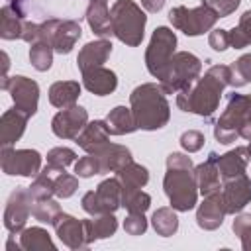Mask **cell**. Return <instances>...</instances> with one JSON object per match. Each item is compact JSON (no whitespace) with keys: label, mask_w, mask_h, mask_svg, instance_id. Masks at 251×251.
Returning <instances> with one entry per match:
<instances>
[{"label":"cell","mask_w":251,"mask_h":251,"mask_svg":"<svg viewBox=\"0 0 251 251\" xmlns=\"http://www.w3.org/2000/svg\"><path fill=\"white\" fill-rule=\"evenodd\" d=\"M226 86H229V67L214 65L190 88L180 90L176 94V106L182 112H192L202 118H208L214 114V110H218Z\"/></svg>","instance_id":"6da1fadb"},{"label":"cell","mask_w":251,"mask_h":251,"mask_svg":"<svg viewBox=\"0 0 251 251\" xmlns=\"http://www.w3.org/2000/svg\"><path fill=\"white\" fill-rule=\"evenodd\" d=\"M163 188L175 210L188 212L196 206L198 184L194 176V165L188 155L171 153L167 157V173L163 178Z\"/></svg>","instance_id":"7a4b0ae2"},{"label":"cell","mask_w":251,"mask_h":251,"mask_svg":"<svg viewBox=\"0 0 251 251\" xmlns=\"http://www.w3.org/2000/svg\"><path fill=\"white\" fill-rule=\"evenodd\" d=\"M129 102H131V112H133L137 129L153 131L167 126L171 118V108L159 84L155 82L139 84L129 94Z\"/></svg>","instance_id":"3957f363"},{"label":"cell","mask_w":251,"mask_h":251,"mask_svg":"<svg viewBox=\"0 0 251 251\" xmlns=\"http://www.w3.org/2000/svg\"><path fill=\"white\" fill-rule=\"evenodd\" d=\"M110 16H112L114 35L122 43L129 47H137L143 41L147 16L133 0H116L110 10Z\"/></svg>","instance_id":"277c9868"},{"label":"cell","mask_w":251,"mask_h":251,"mask_svg":"<svg viewBox=\"0 0 251 251\" xmlns=\"http://www.w3.org/2000/svg\"><path fill=\"white\" fill-rule=\"evenodd\" d=\"M200 71L202 61L196 55L188 51H178L171 57L165 73L159 78V86L165 94H178L180 90H186L196 82Z\"/></svg>","instance_id":"5b68a950"},{"label":"cell","mask_w":251,"mask_h":251,"mask_svg":"<svg viewBox=\"0 0 251 251\" xmlns=\"http://www.w3.org/2000/svg\"><path fill=\"white\" fill-rule=\"evenodd\" d=\"M218 18H220V16H218V12L210 6V2H202V4L196 6V8L176 6V8H173V10L169 12L171 24H173L178 31H182V33H186V35H190V37L202 35L204 31L212 29V25L216 24Z\"/></svg>","instance_id":"8992f818"},{"label":"cell","mask_w":251,"mask_h":251,"mask_svg":"<svg viewBox=\"0 0 251 251\" xmlns=\"http://www.w3.org/2000/svg\"><path fill=\"white\" fill-rule=\"evenodd\" d=\"M80 33H82L80 25L76 22L51 18V20H45V22L39 24L37 41H45L55 49V53L67 55V53L73 51V47L78 41Z\"/></svg>","instance_id":"52a82bcc"},{"label":"cell","mask_w":251,"mask_h":251,"mask_svg":"<svg viewBox=\"0 0 251 251\" xmlns=\"http://www.w3.org/2000/svg\"><path fill=\"white\" fill-rule=\"evenodd\" d=\"M175 47H176V35H175V31L169 29V27H165V25H159L153 31L151 41H149L147 51H145L147 71L155 78H161V75L165 73L171 57L175 55Z\"/></svg>","instance_id":"ba28073f"},{"label":"cell","mask_w":251,"mask_h":251,"mask_svg":"<svg viewBox=\"0 0 251 251\" xmlns=\"http://www.w3.org/2000/svg\"><path fill=\"white\" fill-rule=\"evenodd\" d=\"M82 210L90 216L98 214H114L122 206V182L118 176L102 180L96 190H90L80 200Z\"/></svg>","instance_id":"9c48e42d"},{"label":"cell","mask_w":251,"mask_h":251,"mask_svg":"<svg viewBox=\"0 0 251 251\" xmlns=\"http://www.w3.org/2000/svg\"><path fill=\"white\" fill-rule=\"evenodd\" d=\"M245 104H247L245 94H231L229 96L224 114L220 116V120L214 126V137L220 143L227 145V143H233L239 137V127H241Z\"/></svg>","instance_id":"30bf717a"},{"label":"cell","mask_w":251,"mask_h":251,"mask_svg":"<svg viewBox=\"0 0 251 251\" xmlns=\"http://www.w3.org/2000/svg\"><path fill=\"white\" fill-rule=\"evenodd\" d=\"M0 86L12 94L14 108L24 112L27 118H31L37 112V102H39V86L35 80L16 75V76H4Z\"/></svg>","instance_id":"8fae6325"},{"label":"cell","mask_w":251,"mask_h":251,"mask_svg":"<svg viewBox=\"0 0 251 251\" xmlns=\"http://www.w3.org/2000/svg\"><path fill=\"white\" fill-rule=\"evenodd\" d=\"M0 167L6 175L37 176L41 173V155L35 149H12L6 145L0 151Z\"/></svg>","instance_id":"7c38bea8"},{"label":"cell","mask_w":251,"mask_h":251,"mask_svg":"<svg viewBox=\"0 0 251 251\" xmlns=\"http://www.w3.org/2000/svg\"><path fill=\"white\" fill-rule=\"evenodd\" d=\"M31 206H33V196L29 188L18 186L8 198V204L4 210V227L10 233H20L31 214Z\"/></svg>","instance_id":"4fadbf2b"},{"label":"cell","mask_w":251,"mask_h":251,"mask_svg":"<svg viewBox=\"0 0 251 251\" xmlns=\"http://www.w3.org/2000/svg\"><path fill=\"white\" fill-rule=\"evenodd\" d=\"M222 200L227 214H239L251 202V180L245 173L224 178L222 184Z\"/></svg>","instance_id":"5bb4252c"},{"label":"cell","mask_w":251,"mask_h":251,"mask_svg":"<svg viewBox=\"0 0 251 251\" xmlns=\"http://www.w3.org/2000/svg\"><path fill=\"white\" fill-rule=\"evenodd\" d=\"M88 124V112L82 106H71L57 112L51 120V129L61 139H76V135Z\"/></svg>","instance_id":"9a60e30c"},{"label":"cell","mask_w":251,"mask_h":251,"mask_svg":"<svg viewBox=\"0 0 251 251\" xmlns=\"http://www.w3.org/2000/svg\"><path fill=\"white\" fill-rule=\"evenodd\" d=\"M57 237L67 245L69 249H84L90 245L88 235H86V226L84 220H76L71 214H59V218L53 222Z\"/></svg>","instance_id":"2e32d148"},{"label":"cell","mask_w":251,"mask_h":251,"mask_svg":"<svg viewBox=\"0 0 251 251\" xmlns=\"http://www.w3.org/2000/svg\"><path fill=\"white\" fill-rule=\"evenodd\" d=\"M226 206L222 200V190L204 196V202L198 206L196 210V224L198 227L206 229V231H214L224 224L226 218Z\"/></svg>","instance_id":"e0dca14e"},{"label":"cell","mask_w":251,"mask_h":251,"mask_svg":"<svg viewBox=\"0 0 251 251\" xmlns=\"http://www.w3.org/2000/svg\"><path fill=\"white\" fill-rule=\"evenodd\" d=\"M90 155H94L100 163V171L102 173H116L120 171L124 165H127L131 161V151L126 145L120 143H110L106 141L104 145H100L96 151H92Z\"/></svg>","instance_id":"ac0fdd59"},{"label":"cell","mask_w":251,"mask_h":251,"mask_svg":"<svg viewBox=\"0 0 251 251\" xmlns=\"http://www.w3.org/2000/svg\"><path fill=\"white\" fill-rule=\"evenodd\" d=\"M82 84L88 92L96 96H106L112 94L118 86V76L114 71L104 69V67H92L82 71Z\"/></svg>","instance_id":"d6986e66"},{"label":"cell","mask_w":251,"mask_h":251,"mask_svg":"<svg viewBox=\"0 0 251 251\" xmlns=\"http://www.w3.org/2000/svg\"><path fill=\"white\" fill-rule=\"evenodd\" d=\"M216 153H210L208 159L194 167V176H196V184H198V192L202 196L214 194L222 190V175L218 171V163H216Z\"/></svg>","instance_id":"ffe728a7"},{"label":"cell","mask_w":251,"mask_h":251,"mask_svg":"<svg viewBox=\"0 0 251 251\" xmlns=\"http://www.w3.org/2000/svg\"><path fill=\"white\" fill-rule=\"evenodd\" d=\"M25 12L22 2H10L0 10V37L2 39H22Z\"/></svg>","instance_id":"44dd1931"},{"label":"cell","mask_w":251,"mask_h":251,"mask_svg":"<svg viewBox=\"0 0 251 251\" xmlns=\"http://www.w3.org/2000/svg\"><path fill=\"white\" fill-rule=\"evenodd\" d=\"M249 161H251V149H249V145L235 147V149H231V151L216 157L218 171H220L222 178H231V176H237V175L245 173Z\"/></svg>","instance_id":"7402d4cb"},{"label":"cell","mask_w":251,"mask_h":251,"mask_svg":"<svg viewBox=\"0 0 251 251\" xmlns=\"http://www.w3.org/2000/svg\"><path fill=\"white\" fill-rule=\"evenodd\" d=\"M110 53H112V43L106 37L90 41L80 49V53L76 57V67L80 73L86 69H92V67H102L106 63V59L110 57Z\"/></svg>","instance_id":"603a6c76"},{"label":"cell","mask_w":251,"mask_h":251,"mask_svg":"<svg viewBox=\"0 0 251 251\" xmlns=\"http://www.w3.org/2000/svg\"><path fill=\"white\" fill-rule=\"evenodd\" d=\"M27 120L29 118L24 112H20L18 108L6 110L2 114V118H0V145L6 147V145L16 143L22 137Z\"/></svg>","instance_id":"cb8c5ba5"},{"label":"cell","mask_w":251,"mask_h":251,"mask_svg":"<svg viewBox=\"0 0 251 251\" xmlns=\"http://www.w3.org/2000/svg\"><path fill=\"white\" fill-rule=\"evenodd\" d=\"M110 129L106 126V120H94V122H88L84 126V129L76 135V143L80 149H84L86 153H92L96 151L100 145H104L110 137Z\"/></svg>","instance_id":"d4e9b609"},{"label":"cell","mask_w":251,"mask_h":251,"mask_svg":"<svg viewBox=\"0 0 251 251\" xmlns=\"http://www.w3.org/2000/svg\"><path fill=\"white\" fill-rule=\"evenodd\" d=\"M86 22L90 25V29L100 35V37H110L114 35V29H112V16H110V10L106 6V2H100V0H90L88 8H86Z\"/></svg>","instance_id":"484cf974"},{"label":"cell","mask_w":251,"mask_h":251,"mask_svg":"<svg viewBox=\"0 0 251 251\" xmlns=\"http://www.w3.org/2000/svg\"><path fill=\"white\" fill-rule=\"evenodd\" d=\"M80 96V84L76 80H57L49 88V102L55 108H71Z\"/></svg>","instance_id":"4316f807"},{"label":"cell","mask_w":251,"mask_h":251,"mask_svg":"<svg viewBox=\"0 0 251 251\" xmlns=\"http://www.w3.org/2000/svg\"><path fill=\"white\" fill-rule=\"evenodd\" d=\"M84 226H86V235H88V241H96V239H106V237H112L118 229V220L114 214H98V216H92L88 220H84Z\"/></svg>","instance_id":"83f0119b"},{"label":"cell","mask_w":251,"mask_h":251,"mask_svg":"<svg viewBox=\"0 0 251 251\" xmlns=\"http://www.w3.org/2000/svg\"><path fill=\"white\" fill-rule=\"evenodd\" d=\"M106 126L112 135H126L137 129L133 112L126 106H116L114 110H110V114L106 116Z\"/></svg>","instance_id":"f1b7e54d"},{"label":"cell","mask_w":251,"mask_h":251,"mask_svg":"<svg viewBox=\"0 0 251 251\" xmlns=\"http://www.w3.org/2000/svg\"><path fill=\"white\" fill-rule=\"evenodd\" d=\"M18 235H20V245L25 251H45V249L55 251V243L47 233V229L43 227H25Z\"/></svg>","instance_id":"f546056e"},{"label":"cell","mask_w":251,"mask_h":251,"mask_svg":"<svg viewBox=\"0 0 251 251\" xmlns=\"http://www.w3.org/2000/svg\"><path fill=\"white\" fill-rule=\"evenodd\" d=\"M116 176L120 178L122 188H143L149 182V171L133 161H129L120 171H116Z\"/></svg>","instance_id":"4dcf8cb0"},{"label":"cell","mask_w":251,"mask_h":251,"mask_svg":"<svg viewBox=\"0 0 251 251\" xmlns=\"http://www.w3.org/2000/svg\"><path fill=\"white\" fill-rule=\"evenodd\" d=\"M151 224H153V229L163 235V237H169L173 233H176L178 229V218L175 214V208H157L153 212V218H151Z\"/></svg>","instance_id":"1f68e13d"},{"label":"cell","mask_w":251,"mask_h":251,"mask_svg":"<svg viewBox=\"0 0 251 251\" xmlns=\"http://www.w3.org/2000/svg\"><path fill=\"white\" fill-rule=\"evenodd\" d=\"M122 206L129 214H145L151 206V196L141 188H122Z\"/></svg>","instance_id":"d6a6232c"},{"label":"cell","mask_w":251,"mask_h":251,"mask_svg":"<svg viewBox=\"0 0 251 251\" xmlns=\"http://www.w3.org/2000/svg\"><path fill=\"white\" fill-rule=\"evenodd\" d=\"M227 67H229V86L241 88L251 82V53L241 55Z\"/></svg>","instance_id":"836d02e7"},{"label":"cell","mask_w":251,"mask_h":251,"mask_svg":"<svg viewBox=\"0 0 251 251\" xmlns=\"http://www.w3.org/2000/svg\"><path fill=\"white\" fill-rule=\"evenodd\" d=\"M251 45V10L243 12L239 18V24L229 29V47L241 49Z\"/></svg>","instance_id":"e575fe53"},{"label":"cell","mask_w":251,"mask_h":251,"mask_svg":"<svg viewBox=\"0 0 251 251\" xmlns=\"http://www.w3.org/2000/svg\"><path fill=\"white\" fill-rule=\"evenodd\" d=\"M61 214V206L57 200L53 198H39V200H33V206H31V216L43 224H51L59 218Z\"/></svg>","instance_id":"d590c367"},{"label":"cell","mask_w":251,"mask_h":251,"mask_svg":"<svg viewBox=\"0 0 251 251\" xmlns=\"http://www.w3.org/2000/svg\"><path fill=\"white\" fill-rule=\"evenodd\" d=\"M53 51L55 49L45 41L31 43V47H29V63H31V67L35 71H41V73L47 71L51 67V63H53Z\"/></svg>","instance_id":"8d00e7d4"},{"label":"cell","mask_w":251,"mask_h":251,"mask_svg":"<svg viewBox=\"0 0 251 251\" xmlns=\"http://www.w3.org/2000/svg\"><path fill=\"white\" fill-rule=\"evenodd\" d=\"M76 153L69 147H55L47 153V167L53 171H65L71 163H75Z\"/></svg>","instance_id":"74e56055"},{"label":"cell","mask_w":251,"mask_h":251,"mask_svg":"<svg viewBox=\"0 0 251 251\" xmlns=\"http://www.w3.org/2000/svg\"><path fill=\"white\" fill-rule=\"evenodd\" d=\"M53 184H55V196L57 198H71L78 188V178L65 173V171H59L53 176Z\"/></svg>","instance_id":"f35d334b"},{"label":"cell","mask_w":251,"mask_h":251,"mask_svg":"<svg viewBox=\"0 0 251 251\" xmlns=\"http://www.w3.org/2000/svg\"><path fill=\"white\" fill-rule=\"evenodd\" d=\"M233 233L241 239V247L251 251V214H239L231 224Z\"/></svg>","instance_id":"ab89813d"},{"label":"cell","mask_w":251,"mask_h":251,"mask_svg":"<svg viewBox=\"0 0 251 251\" xmlns=\"http://www.w3.org/2000/svg\"><path fill=\"white\" fill-rule=\"evenodd\" d=\"M75 173H76V176L88 178V176L100 175L102 171H100V163H98V159H96L94 155L88 153L86 157H82V159H78V161L75 163Z\"/></svg>","instance_id":"60d3db41"},{"label":"cell","mask_w":251,"mask_h":251,"mask_svg":"<svg viewBox=\"0 0 251 251\" xmlns=\"http://www.w3.org/2000/svg\"><path fill=\"white\" fill-rule=\"evenodd\" d=\"M204 135L198 131V129H188V131H184L182 135H180V145H182V149L184 151H188V153H196V151H200L202 147H204Z\"/></svg>","instance_id":"b9f144b4"},{"label":"cell","mask_w":251,"mask_h":251,"mask_svg":"<svg viewBox=\"0 0 251 251\" xmlns=\"http://www.w3.org/2000/svg\"><path fill=\"white\" fill-rule=\"evenodd\" d=\"M124 229L129 235H141L147 231V220L143 214H129L124 220Z\"/></svg>","instance_id":"7bdbcfd3"},{"label":"cell","mask_w":251,"mask_h":251,"mask_svg":"<svg viewBox=\"0 0 251 251\" xmlns=\"http://www.w3.org/2000/svg\"><path fill=\"white\" fill-rule=\"evenodd\" d=\"M208 43L214 51H226L229 47V31L227 29H214L210 31Z\"/></svg>","instance_id":"ee69618b"},{"label":"cell","mask_w":251,"mask_h":251,"mask_svg":"<svg viewBox=\"0 0 251 251\" xmlns=\"http://www.w3.org/2000/svg\"><path fill=\"white\" fill-rule=\"evenodd\" d=\"M208 2H210V6L218 12L220 18H226V16H229L231 12H235V8L239 6L241 0H208Z\"/></svg>","instance_id":"f6af8a7d"},{"label":"cell","mask_w":251,"mask_h":251,"mask_svg":"<svg viewBox=\"0 0 251 251\" xmlns=\"http://www.w3.org/2000/svg\"><path fill=\"white\" fill-rule=\"evenodd\" d=\"M239 137L251 141V94H247V104L243 110V120H241V127H239Z\"/></svg>","instance_id":"bcb514c9"},{"label":"cell","mask_w":251,"mask_h":251,"mask_svg":"<svg viewBox=\"0 0 251 251\" xmlns=\"http://www.w3.org/2000/svg\"><path fill=\"white\" fill-rule=\"evenodd\" d=\"M37 35H39V24L25 22L24 24V31H22V39L27 41V43H35L37 41Z\"/></svg>","instance_id":"7dc6e473"},{"label":"cell","mask_w":251,"mask_h":251,"mask_svg":"<svg viewBox=\"0 0 251 251\" xmlns=\"http://www.w3.org/2000/svg\"><path fill=\"white\" fill-rule=\"evenodd\" d=\"M141 6L147 12H159L165 6V0H141Z\"/></svg>","instance_id":"c3c4849f"},{"label":"cell","mask_w":251,"mask_h":251,"mask_svg":"<svg viewBox=\"0 0 251 251\" xmlns=\"http://www.w3.org/2000/svg\"><path fill=\"white\" fill-rule=\"evenodd\" d=\"M8 67H10V59H8L6 51H2V78L8 76V75H6V73H8Z\"/></svg>","instance_id":"681fc988"},{"label":"cell","mask_w":251,"mask_h":251,"mask_svg":"<svg viewBox=\"0 0 251 251\" xmlns=\"http://www.w3.org/2000/svg\"><path fill=\"white\" fill-rule=\"evenodd\" d=\"M10 2H22V0H10Z\"/></svg>","instance_id":"f907efd6"},{"label":"cell","mask_w":251,"mask_h":251,"mask_svg":"<svg viewBox=\"0 0 251 251\" xmlns=\"http://www.w3.org/2000/svg\"><path fill=\"white\" fill-rule=\"evenodd\" d=\"M249 149H251V141H249Z\"/></svg>","instance_id":"816d5d0a"},{"label":"cell","mask_w":251,"mask_h":251,"mask_svg":"<svg viewBox=\"0 0 251 251\" xmlns=\"http://www.w3.org/2000/svg\"><path fill=\"white\" fill-rule=\"evenodd\" d=\"M100 2H106V0H100Z\"/></svg>","instance_id":"f5cc1de1"}]
</instances>
